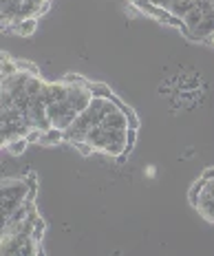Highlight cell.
Wrapping results in <instances>:
<instances>
[{"mask_svg":"<svg viewBox=\"0 0 214 256\" xmlns=\"http://www.w3.org/2000/svg\"><path fill=\"white\" fill-rule=\"evenodd\" d=\"M190 204L206 221L214 223V170H208L203 177L194 181V186L190 188Z\"/></svg>","mask_w":214,"mask_h":256,"instance_id":"1","label":"cell"},{"mask_svg":"<svg viewBox=\"0 0 214 256\" xmlns=\"http://www.w3.org/2000/svg\"><path fill=\"white\" fill-rule=\"evenodd\" d=\"M29 192L31 190H29V181H26V177L2 179V216H9L16 208H20L26 199H31Z\"/></svg>","mask_w":214,"mask_h":256,"instance_id":"2","label":"cell"},{"mask_svg":"<svg viewBox=\"0 0 214 256\" xmlns=\"http://www.w3.org/2000/svg\"><path fill=\"white\" fill-rule=\"evenodd\" d=\"M36 29H38V18H24V20H18V22L9 24L4 31H14V34L29 38V36L36 34Z\"/></svg>","mask_w":214,"mask_h":256,"instance_id":"3","label":"cell"},{"mask_svg":"<svg viewBox=\"0 0 214 256\" xmlns=\"http://www.w3.org/2000/svg\"><path fill=\"white\" fill-rule=\"evenodd\" d=\"M64 140V130H60V128H49V130L42 135L40 144H58Z\"/></svg>","mask_w":214,"mask_h":256,"instance_id":"4","label":"cell"},{"mask_svg":"<svg viewBox=\"0 0 214 256\" xmlns=\"http://www.w3.org/2000/svg\"><path fill=\"white\" fill-rule=\"evenodd\" d=\"M26 144H29V140H26V137H18V140L9 142L4 148H9V152H12V154H22V152L26 150Z\"/></svg>","mask_w":214,"mask_h":256,"instance_id":"5","label":"cell"},{"mask_svg":"<svg viewBox=\"0 0 214 256\" xmlns=\"http://www.w3.org/2000/svg\"><path fill=\"white\" fill-rule=\"evenodd\" d=\"M20 71V64L9 60L7 56H2V78H9V76H16Z\"/></svg>","mask_w":214,"mask_h":256,"instance_id":"6","label":"cell"},{"mask_svg":"<svg viewBox=\"0 0 214 256\" xmlns=\"http://www.w3.org/2000/svg\"><path fill=\"white\" fill-rule=\"evenodd\" d=\"M90 88H93L95 98H113V93H110V88L106 86V84H90Z\"/></svg>","mask_w":214,"mask_h":256,"instance_id":"7","label":"cell"},{"mask_svg":"<svg viewBox=\"0 0 214 256\" xmlns=\"http://www.w3.org/2000/svg\"><path fill=\"white\" fill-rule=\"evenodd\" d=\"M210 42H212V44H214V34H212V36H210Z\"/></svg>","mask_w":214,"mask_h":256,"instance_id":"8","label":"cell"},{"mask_svg":"<svg viewBox=\"0 0 214 256\" xmlns=\"http://www.w3.org/2000/svg\"><path fill=\"white\" fill-rule=\"evenodd\" d=\"M212 4H214V0H212Z\"/></svg>","mask_w":214,"mask_h":256,"instance_id":"9","label":"cell"}]
</instances>
